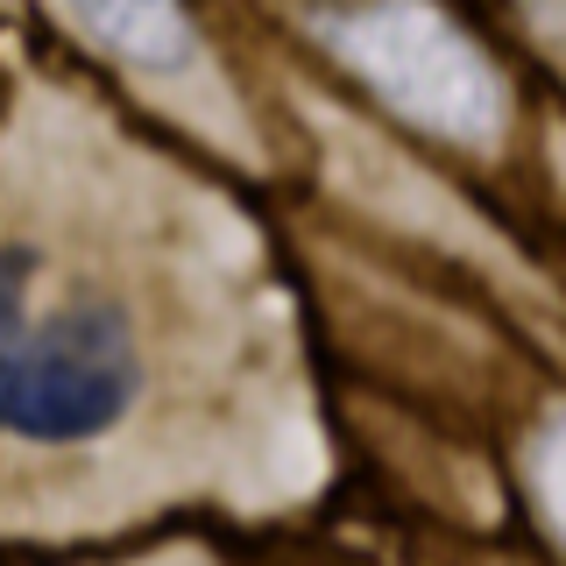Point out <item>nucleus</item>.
<instances>
[{"label": "nucleus", "mask_w": 566, "mask_h": 566, "mask_svg": "<svg viewBox=\"0 0 566 566\" xmlns=\"http://www.w3.org/2000/svg\"><path fill=\"white\" fill-rule=\"evenodd\" d=\"M545 503H553V517L566 531V424H559L553 447H545Z\"/></svg>", "instance_id": "nucleus-2"}, {"label": "nucleus", "mask_w": 566, "mask_h": 566, "mask_svg": "<svg viewBox=\"0 0 566 566\" xmlns=\"http://www.w3.org/2000/svg\"><path fill=\"white\" fill-rule=\"evenodd\" d=\"M149 354L120 297L57 291L50 255L0 241V439L93 447L135 418Z\"/></svg>", "instance_id": "nucleus-1"}]
</instances>
